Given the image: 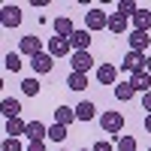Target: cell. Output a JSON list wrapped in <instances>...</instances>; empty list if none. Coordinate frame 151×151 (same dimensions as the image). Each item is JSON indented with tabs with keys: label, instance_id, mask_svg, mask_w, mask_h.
I'll return each mask as SVG.
<instances>
[{
	"label": "cell",
	"instance_id": "obj_10",
	"mask_svg": "<svg viewBox=\"0 0 151 151\" xmlns=\"http://www.w3.org/2000/svg\"><path fill=\"white\" fill-rule=\"evenodd\" d=\"M76 109V118H79L82 124H88V121H94L97 118V106L94 103H88V100H82V103L79 106H73Z\"/></svg>",
	"mask_w": 151,
	"mask_h": 151
},
{
	"label": "cell",
	"instance_id": "obj_33",
	"mask_svg": "<svg viewBox=\"0 0 151 151\" xmlns=\"http://www.w3.org/2000/svg\"><path fill=\"white\" fill-rule=\"evenodd\" d=\"M145 73H151V55L145 58Z\"/></svg>",
	"mask_w": 151,
	"mask_h": 151
},
{
	"label": "cell",
	"instance_id": "obj_24",
	"mask_svg": "<svg viewBox=\"0 0 151 151\" xmlns=\"http://www.w3.org/2000/svg\"><path fill=\"white\" fill-rule=\"evenodd\" d=\"M67 127H64V124H52V127H48V139H55V142H64L67 139Z\"/></svg>",
	"mask_w": 151,
	"mask_h": 151
},
{
	"label": "cell",
	"instance_id": "obj_21",
	"mask_svg": "<svg viewBox=\"0 0 151 151\" xmlns=\"http://www.w3.org/2000/svg\"><path fill=\"white\" fill-rule=\"evenodd\" d=\"M67 88H73V91H85V88H88V73H70L67 76Z\"/></svg>",
	"mask_w": 151,
	"mask_h": 151
},
{
	"label": "cell",
	"instance_id": "obj_22",
	"mask_svg": "<svg viewBox=\"0 0 151 151\" xmlns=\"http://www.w3.org/2000/svg\"><path fill=\"white\" fill-rule=\"evenodd\" d=\"M133 94H136V88L130 82H118L115 85V100H121V103H124V100H133Z\"/></svg>",
	"mask_w": 151,
	"mask_h": 151
},
{
	"label": "cell",
	"instance_id": "obj_15",
	"mask_svg": "<svg viewBox=\"0 0 151 151\" xmlns=\"http://www.w3.org/2000/svg\"><path fill=\"white\" fill-rule=\"evenodd\" d=\"M148 27H151V9H142V6H139V12L133 15V30L148 33Z\"/></svg>",
	"mask_w": 151,
	"mask_h": 151
},
{
	"label": "cell",
	"instance_id": "obj_27",
	"mask_svg": "<svg viewBox=\"0 0 151 151\" xmlns=\"http://www.w3.org/2000/svg\"><path fill=\"white\" fill-rule=\"evenodd\" d=\"M118 151H136V139L133 136H118Z\"/></svg>",
	"mask_w": 151,
	"mask_h": 151
},
{
	"label": "cell",
	"instance_id": "obj_6",
	"mask_svg": "<svg viewBox=\"0 0 151 151\" xmlns=\"http://www.w3.org/2000/svg\"><path fill=\"white\" fill-rule=\"evenodd\" d=\"M70 52H73V45H70L67 36H52V40H48V55H52L55 60L58 58H67Z\"/></svg>",
	"mask_w": 151,
	"mask_h": 151
},
{
	"label": "cell",
	"instance_id": "obj_18",
	"mask_svg": "<svg viewBox=\"0 0 151 151\" xmlns=\"http://www.w3.org/2000/svg\"><path fill=\"white\" fill-rule=\"evenodd\" d=\"M0 112L6 115V121H9V118H18V115H21V103H18V100H12V97H3Z\"/></svg>",
	"mask_w": 151,
	"mask_h": 151
},
{
	"label": "cell",
	"instance_id": "obj_17",
	"mask_svg": "<svg viewBox=\"0 0 151 151\" xmlns=\"http://www.w3.org/2000/svg\"><path fill=\"white\" fill-rule=\"evenodd\" d=\"M73 33H76L73 21H70L67 15H58V18H55V36H67V40H70Z\"/></svg>",
	"mask_w": 151,
	"mask_h": 151
},
{
	"label": "cell",
	"instance_id": "obj_28",
	"mask_svg": "<svg viewBox=\"0 0 151 151\" xmlns=\"http://www.w3.org/2000/svg\"><path fill=\"white\" fill-rule=\"evenodd\" d=\"M0 151H21V142H18V139H9V136H6V139L0 142Z\"/></svg>",
	"mask_w": 151,
	"mask_h": 151
},
{
	"label": "cell",
	"instance_id": "obj_5",
	"mask_svg": "<svg viewBox=\"0 0 151 151\" xmlns=\"http://www.w3.org/2000/svg\"><path fill=\"white\" fill-rule=\"evenodd\" d=\"M42 52V40L40 36H21V42H18V55H27V58H36Z\"/></svg>",
	"mask_w": 151,
	"mask_h": 151
},
{
	"label": "cell",
	"instance_id": "obj_36",
	"mask_svg": "<svg viewBox=\"0 0 151 151\" xmlns=\"http://www.w3.org/2000/svg\"><path fill=\"white\" fill-rule=\"evenodd\" d=\"M148 151H151V148H148Z\"/></svg>",
	"mask_w": 151,
	"mask_h": 151
},
{
	"label": "cell",
	"instance_id": "obj_23",
	"mask_svg": "<svg viewBox=\"0 0 151 151\" xmlns=\"http://www.w3.org/2000/svg\"><path fill=\"white\" fill-rule=\"evenodd\" d=\"M3 67H6L9 73H18V70H21V55H18V52H9V55L3 58Z\"/></svg>",
	"mask_w": 151,
	"mask_h": 151
},
{
	"label": "cell",
	"instance_id": "obj_3",
	"mask_svg": "<svg viewBox=\"0 0 151 151\" xmlns=\"http://www.w3.org/2000/svg\"><path fill=\"white\" fill-rule=\"evenodd\" d=\"M0 24H3L6 30L18 27V24H21V6H15V3H6L3 9H0Z\"/></svg>",
	"mask_w": 151,
	"mask_h": 151
},
{
	"label": "cell",
	"instance_id": "obj_13",
	"mask_svg": "<svg viewBox=\"0 0 151 151\" xmlns=\"http://www.w3.org/2000/svg\"><path fill=\"white\" fill-rule=\"evenodd\" d=\"M24 136H27L30 142H42L45 136H48V127H45L42 121H30V124H27V133H24Z\"/></svg>",
	"mask_w": 151,
	"mask_h": 151
},
{
	"label": "cell",
	"instance_id": "obj_29",
	"mask_svg": "<svg viewBox=\"0 0 151 151\" xmlns=\"http://www.w3.org/2000/svg\"><path fill=\"white\" fill-rule=\"evenodd\" d=\"M94 151H115V148H112V142H109V139H100V142L94 145Z\"/></svg>",
	"mask_w": 151,
	"mask_h": 151
},
{
	"label": "cell",
	"instance_id": "obj_1",
	"mask_svg": "<svg viewBox=\"0 0 151 151\" xmlns=\"http://www.w3.org/2000/svg\"><path fill=\"white\" fill-rule=\"evenodd\" d=\"M103 27H109V15L100 6H91L85 12V30H103Z\"/></svg>",
	"mask_w": 151,
	"mask_h": 151
},
{
	"label": "cell",
	"instance_id": "obj_2",
	"mask_svg": "<svg viewBox=\"0 0 151 151\" xmlns=\"http://www.w3.org/2000/svg\"><path fill=\"white\" fill-rule=\"evenodd\" d=\"M100 127H103L106 133H121V130H124V115L115 112V109H109V112L100 115Z\"/></svg>",
	"mask_w": 151,
	"mask_h": 151
},
{
	"label": "cell",
	"instance_id": "obj_14",
	"mask_svg": "<svg viewBox=\"0 0 151 151\" xmlns=\"http://www.w3.org/2000/svg\"><path fill=\"white\" fill-rule=\"evenodd\" d=\"M130 85L136 88V94H139V91H142V94H148V91H151V73H145V70H142V73L130 76Z\"/></svg>",
	"mask_w": 151,
	"mask_h": 151
},
{
	"label": "cell",
	"instance_id": "obj_35",
	"mask_svg": "<svg viewBox=\"0 0 151 151\" xmlns=\"http://www.w3.org/2000/svg\"><path fill=\"white\" fill-rule=\"evenodd\" d=\"M58 151H67V148H58Z\"/></svg>",
	"mask_w": 151,
	"mask_h": 151
},
{
	"label": "cell",
	"instance_id": "obj_9",
	"mask_svg": "<svg viewBox=\"0 0 151 151\" xmlns=\"http://www.w3.org/2000/svg\"><path fill=\"white\" fill-rule=\"evenodd\" d=\"M91 30H76L70 36V45H73V52H88V45H91Z\"/></svg>",
	"mask_w": 151,
	"mask_h": 151
},
{
	"label": "cell",
	"instance_id": "obj_34",
	"mask_svg": "<svg viewBox=\"0 0 151 151\" xmlns=\"http://www.w3.org/2000/svg\"><path fill=\"white\" fill-rule=\"evenodd\" d=\"M82 151H94V148H82Z\"/></svg>",
	"mask_w": 151,
	"mask_h": 151
},
{
	"label": "cell",
	"instance_id": "obj_26",
	"mask_svg": "<svg viewBox=\"0 0 151 151\" xmlns=\"http://www.w3.org/2000/svg\"><path fill=\"white\" fill-rule=\"evenodd\" d=\"M21 91L27 97H36V94H40V82H36V79H24L21 82Z\"/></svg>",
	"mask_w": 151,
	"mask_h": 151
},
{
	"label": "cell",
	"instance_id": "obj_32",
	"mask_svg": "<svg viewBox=\"0 0 151 151\" xmlns=\"http://www.w3.org/2000/svg\"><path fill=\"white\" fill-rule=\"evenodd\" d=\"M145 130L151 133V115H145Z\"/></svg>",
	"mask_w": 151,
	"mask_h": 151
},
{
	"label": "cell",
	"instance_id": "obj_7",
	"mask_svg": "<svg viewBox=\"0 0 151 151\" xmlns=\"http://www.w3.org/2000/svg\"><path fill=\"white\" fill-rule=\"evenodd\" d=\"M70 64H73V73H88L94 67V55L91 52H73L70 55Z\"/></svg>",
	"mask_w": 151,
	"mask_h": 151
},
{
	"label": "cell",
	"instance_id": "obj_11",
	"mask_svg": "<svg viewBox=\"0 0 151 151\" xmlns=\"http://www.w3.org/2000/svg\"><path fill=\"white\" fill-rule=\"evenodd\" d=\"M127 40H130V52H145V48L151 45V36L142 33V30H133Z\"/></svg>",
	"mask_w": 151,
	"mask_h": 151
},
{
	"label": "cell",
	"instance_id": "obj_12",
	"mask_svg": "<svg viewBox=\"0 0 151 151\" xmlns=\"http://www.w3.org/2000/svg\"><path fill=\"white\" fill-rule=\"evenodd\" d=\"M115 79H118V70L112 64H100L97 67V82L100 85H115Z\"/></svg>",
	"mask_w": 151,
	"mask_h": 151
},
{
	"label": "cell",
	"instance_id": "obj_31",
	"mask_svg": "<svg viewBox=\"0 0 151 151\" xmlns=\"http://www.w3.org/2000/svg\"><path fill=\"white\" fill-rule=\"evenodd\" d=\"M27 151H45V145H42V142H30Z\"/></svg>",
	"mask_w": 151,
	"mask_h": 151
},
{
	"label": "cell",
	"instance_id": "obj_16",
	"mask_svg": "<svg viewBox=\"0 0 151 151\" xmlns=\"http://www.w3.org/2000/svg\"><path fill=\"white\" fill-rule=\"evenodd\" d=\"M73 121H79V118H76V109H70V106H58V109H55V124L70 127Z\"/></svg>",
	"mask_w": 151,
	"mask_h": 151
},
{
	"label": "cell",
	"instance_id": "obj_20",
	"mask_svg": "<svg viewBox=\"0 0 151 151\" xmlns=\"http://www.w3.org/2000/svg\"><path fill=\"white\" fill-rule=\"evenodd\" d=\"M6 133H9V139H18L21 133H27V124H24L21 118H9L6 121Z\"/></svg>",
	"mask_w": 151,
	"mask_h": 151
},
{
	"label": "cell",
	"instance_id": "obj_19",
	"mask_svg": "<svg viewBox=\"0 0 151 151\" xmlns=\"http://www.w3.org/2000/svg\"><path fill=\"white\" fill-rule=\"evenodd\" d=\"M109 30L112 33H127V18L121 15V12H109Z\"/></svg>",
	"mask_w": 151,
	"mask_h": 151
},
{
	"label": "cell",
	"instance_id": "obj_25",
	"mask_svg": "<svg viewBox=\"0 0 151 151\" xmlns=\"http://www.w3.org/2000/svg\"><path fill=\"white\" fill-rule=\"evenodd\" d=\"M118 12H121L124 18H133L136 12H139V6H136L133 0H121V3H118Z\"/></svg>",
	"mask_w": 151,
	"mask_h": 151
},
{
	"label": "cell",
	"instance_id": "obj_30",
	"mask_svg": "<svg viewBox=\"0 0 151 151\" xmlns=\"http://www.w3.org/2000/svg\"><path fill=\"white\" fill-rule=\"evenodd\" d=\"M142 106L148 109V115H151V91H148V94H142Z\"/></svg>",
	"mask_w": 151,
	"mask_h": 151
},
{
	"label": "cell",
	"instance_id": "obj_4",
	"mask_svg": "<svg viewBox=\"0 0 151 151\" xmlns=\"http://www.w3.org/2000/svg\"><path fill=\"white\" fill-rule=\"evenodd\" d=\"M121 70H127L130 76L142 73V70H145V55H142V52H127L124 60H121Z\"/></svg>",
	"mask_w": 151,
	"mask_h": 151
},
{
	"label": "cell",
	"instance_id": "obj_8",
	"mask_svg": "<svg viewBox=\"0 0 151 151\" xmlns=\"http://www.w3.org/2000/svg\"><path fill=\"white\" fill-rule=\"evenodd\" d=\"M30 67H33V73H52L55 70V58L48 52H40L36 58H30Z\"/></svg>",
	"mask_w": 151,
	"mask_h": 151
}]
</instances>
